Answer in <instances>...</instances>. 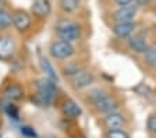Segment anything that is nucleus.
Returning <instances> with one entry per match:
<instances>
[{
  "mask_svg": "<svg viewBox=\"0 0 156 138\" xmlns=\"http://www.w3.org/2000/svg\"><path fill=\"white\" fill-rule=\"evenodd\" d=\"M149 45V38L145 35V32H135L127 39V48L135 55H144Z\"/></svg>",
  "mask_w": 156,
  "mask_h": 138,
  "instance_id": "9",
  "label": "nucleus"
},
{
  "mask_svg": "<svg viewBox=\"0 0 156 138\" xmlns=\"http://www.w3.org/2000/svg\"><path fill=\"white\" fill-rule=\"evenodd\" d=\"M155 2H156V0H155Z\"/></svg>",
  "mask_w": 156,
  "mask_h": 138,
  "instance_id": "27",
  "label": "nucleus"
},
{
  "mask_svg": "<svg viewBox=\"0 0 156 138\" xmlns=\"http://www.w3.org/2000/svg\"><path fill=\"white\" fill-rule=\"evenodd\" d=\"M57 95L56 81L48 78H39L35 81V94L32 95V102L41 108H48L53 103Z\"/></svg>",
  "mask_w": 156,
  "mask_h": 138,
  "instance_id": "2",
  "label": "nucleus"
},
{
  "mask_svg": "<svg viewBox=\"0 0 156 138\" xmlns=\"http://www.w3.org/2000/svg\"><path fill=\"white\" fill-rule=\"evenodd\" d=\"M41 66H42V69H43V71H45V74H46V77H48V78L53 80V81H56V80H57L55 70H53L52 64L49 63L48 59H43V57H42V59H41Z\"/></svg>",
  "mask_w": 156,
  "mask_h": 138,
  "instance_id": "20",
  "label": "nucleus"
},
{
  "mask_svg": "<svg viewBox=\"0 0 156 138\" xmlns=\"http://www.w3.org/2000/svg\"><path fill=\"white\" fill-rule=\"evenodd\" d=\"M13 27L18 34H25L32 27V16L23 9H16L13 11Z\"/></svg>",
  "mask_w": 156,
  "mask_h": 138,
  "instance_id": "7",
  "label": "nucleus"
},
{
  "mask_svg": "<svg viewBox=\"0 0 156 138\" xmlns=\"http://www.w3.org/2000/svg\"><path fill=\"white\" fill-rule=\"evenodd\" d=\"M6 113L14 120H18V108L14 105V102H9L6 106Z\"/></svg>",
  "mask_w": 156,
  "mask_h": 138,
  "instance_id": "22",
  "label": "nucleus"
},
{
  "mask_svg": "<svg viewBox=\"0 0 156 138\" xmlns=\"http://www.w3.org/2000/svg\"><path fill=\"white\" fill-rule=\"evenodd\" d=\"M62 113L68 119H77L81 116L82 109L80 108L75 101L73 99H66L64 102L62 103Z\"/></svg>",
  "mask_w": 156,
  "mask_h": 138,
  "instance_id": "14",
  "label": "nucleus"
},
{
  "mask_svg": "<svg viewBox=\"0 0 156 138\" xmlns=\"http://www.w3.org/2000/svg\"><path fill=\"white\" fill-rule=\"evenodd\" d=\"M151 2H152V0H135V4L138 7H148L151 4Z\"/></svg>",
  "mask_w": 156,
  "mask_h": 138,
  "instance_id": "25",
  "label": "nucleus"
},
{
  "mask_svg": "<svg viewBox=\"0 0 156 138\" xmlns=\"http://www.w3.org/2000/svg\"><path fill=\"white\" fill-rule=\"evenodd\" d=\"M77 49L73 42L63 39H56L49 45V53L57 62H67L75 55Z\"/></svg>",
  "mask_w": 156,
  "mask_h": 138,
  "instance_id": "4",
  "label": "nucleus"
},
{
  "mask_svg": "<svg viewBox=\"0 0 156 138\" xmlns=\"http://www.w3.org/2000/svg\"><path fill=\"white\" fill-rule=\"evenodd\" d=\"M17 52V43L13 36L0 35V60L10 62Z\"/></svg>",
  "mask_w": 156,
  "mask_h": 138,
  "instance_id": "11",
  "label": "nucleus"
},
{
  "mask_svg": "<svg viewBox=\"0 0 156 138\" xmlns=\"http://www.w3.org/2000/svg\"><path fill=\"white\" fill-rule=\"evenodd\" d=\"M117 7H124V6H131V4H135V0H114Z\"/></svg>",
  "mask_w": 156,
  "mask_h": 138,
  "instance_id": "24",
  "label": "nucleus"
},
{
  "mask_svg": "<svg viewBox=\"0 0 156 138\" xmlns=\"http://www.w3.org/2000/svg\"><path fill=\"white\" fill-rule=\"evenodd\" d=\"M138 10L140 7L136 4H131V6H124V7H117L116 10L110 13V20L112 24L114 23H127V21H135L136 16H138Z\"/></svg>",
  "mask_w": 156,
  "mask_h": 138,
  "instance_id": "6",
  "label": "nucleus"
},
{
  "mask_svg": "<svg viewBox=\"0 0 156 138\" xmlns=\"http://www.w3.org/2000/svg\"><path fill=\"white\" fill-rule=\"evenodd\" d=\"M84 69H87V67H85L81 62H68L67 60L62 66V74L68 80V78H71L73 76L78 74V73Z\"/></svg>",
  "mask_w": 156,
  "mask_h": 138,
  "instance_id": "15",
  "label": "nucleus"
},
{
  "mask_svg": "<svg viewBox=\"0 0 156 138\" xmlns=\"http://www.w3.org/2000/svg\"><path fill=\"white\" fill-rule=\"evenodd\" d=\"M136 28H138V25H136L135 21L114 23V24H112V27H110L112 34L121 41H127L131 35H134V34L136 32Z\"/></svg>",
  "mask_w": 156,
  "mask_h": 138,
  "instance_id": "10",
  "label": "nucleus"
},
{
  "mask_svg": "<svg viewBox=\"0 0 156 138\" xmlns=\"http://www.w3.org/2000/svg\"><path fill=\"white\" fill-rule=\"evenodd\" d=\"M31 13L36 20H46L52 13V2L50 0H32Z\"/></svg>",
  "mask_w": 156,
  "mask_h": 138,
  "instance_id": "12",
  "label": "nucleus"
},
{
  "mask_svg": "<svg viewBox=\"0 0 156 138\" xmlns=\"http://www.w3.org/2000/svg\"><path fill=\"white\" fill-rule=\"evenodd\" d=\"M67 81L74 91H84V89L91 88L94 85L95 81H96V77L92 71H89L88 69H84L78 74L73 76L71 78H68Z\"/></svg>",
  "mask_w": 156,
  "mask_h": 138,
  "instance_id": "5",
  "label": "nucleus"
},
{
  "mask_svg": "<svg viewBox=\"0 0 156 138\" xmlns=\"http://www.w3.org/2000/svg\"><path fill=\"white\" fill-rule=\"evenodd\" d=\"M105 138H131L126 128H113V130H106Z\"/></svg>",
  "mask_w": 156,
  "mask_h": 138,
  "instance_id": "19",
  "label": "nucleus"
},
{
  "mask_svg": "<svg viewBox=\"0 0 156 138\" xmlns=\"http://www.w3.org/2000/svg\"><path fill=\"white\" fill-rule=\"evenodd\" d=\"M21 134L25 135L27 138H36V131L29 126H24L21 127Z\"/></svg>",
  "mask_w": 156,
  "mask_h": 138,
  "instance_id": "23",
  "label": "nucleus"
},
{
  "mask_svg": "<svg viewBox=\"0 0 156 138\" xmlns=\"http://www.w3.org/2000/svg\"><path fill=\"white\" fill-rule=\"evenodd\" d=\"M2 95H3V98L6 101L16 103L24 98V88L17 82H11V84L6 85V88L2 92Z\"/></svg>",
  "mask_w": 156,
  "mask_h": 138,
  "instance_id": "13",
  "label": "nucleus"
},
{
  "mask_svg": "<svg viewBox=\"0 0 156 138\" xmlns=\"http://www.w3.org/2000/svg\"><path fill=\"white\" fill-rule=\"evenodd\" d=\"M142 62L148 69L156 70V45H149L142 55Z\"/></svg>",
  "mask_w": 156,
  "mask_h": 138,
  "instance_id": "17",
  "label": "nucleus"
},
{
  "mask_svg": "<svg viewBox=\"0 0 156 138\" xmlns=\"http://www.w3.org/2000/svg\"><path fill=\"white\" fill-rule=\"evenodd\" d=\"M13 25V14L6 7H0V32Z\"/></svg>",
  "mask_w": 156,
  "mask_h": 138,
  "instance_id": "18",
  "label": "nucleus"
},
{
  "mask_svg": "<svg viewBox=\"0 0 156 138\" xmlns=\"http://www.w3.org/2000/svg\"><path fill=\"white\" fill-rule=\"evenodd\" d=\"M127 123V117L120 112V110H114L107 115L102 116V127L105 130H113V128H126Z\"/></svg>",
  "mask_w": 156,
  "mask_h": 138,
  "instance_id": "8",
  "label": "nucleus"
},
{
  "mask_svg": "<svg viewBox=\"0 0 156 138\" xmlns=\"http://www.w3.org/2000/svg\"><path fill=\"white\" fill-rule=\"evenodd\" d=\"M85 102L96 115L103 116L120 109V101L105 88H94L85 94Z\"/></svg>",
  "mask_w": 156,
  "mask_h": 138,
  "instance_id": "1",
  "label": "nucleus"
},
{
  "mask_svg": "<svg viewBox=\"0 0 156 138\" xmlns=\"http://www.w3.org/2000/svg\"><path fill=\"white\" fill-rule=\"evenodd\" d=\"M0 138H3V133H2V130H0Z\"/></svg>",
  "mask_w": 156,
  "mask_h": 138,
  "instance_id": "26",
  "label": "nucleus"
},
{
  "mask_svg": "<svg viewBox=\"0 0 156 138\" xmlns=\"http://www.w3.org/2000/svg\"><path fill=\"white\" fill-rule=\"evenodd\" d=\"M55 34L57 36V39L68 41V42H77L81 39L82 36V27L78 21L73 20V18H60L55 25Z\"/></svg>",
  "mask_w": 156,
  "mask_h": 138,
  "instance_id": "3",
  "label": "nucleus"
},
{
  "mask_svg": "<svg viewBox=\"0 0 156 138\" xmlns=\"http://www.w3.org/2000/svg\"><path fill=\"white\" fill-rule=\"evenodd\" d=\"M82 0H58V7L64 14H74L81 9Z\"/></svg>",
  "mask_w": 156,
  "mask_h": 138,
  "instance_id": "16",
  "label": "nucleus"
},
{
  "mask_svg": "<svg viewBox=\"0 0 156 138\" xmlns=\"http://www.w3.org/2000/svg\"><path fill=\"white\" fill-rule=\"evenodd\" d=\"M146 130H148L149 134L156 135V113H152V115L148 116V119H146Z\"/></svg>",
  "mask_w": 156,
  "mask_h": 138,
  "instance_id": "21",
  "label": "nucleus"
}]
</instances>
